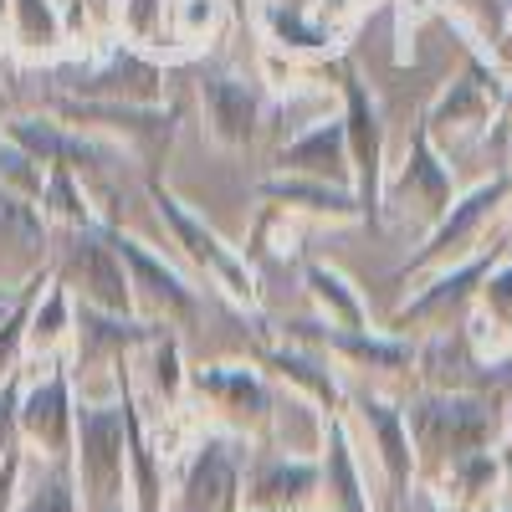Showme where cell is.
I'll return each instance as SVG.
<instances>
[{
  "label": "cell",
  "mask_w": 512,
  "mask_h": 512,
  "mask_svg": "<svg viewBox=\"0 0 512 512\" xmlns=\"http://www.w3.org/2000/svg\"><path fill=\"white\" fill-rule=\"evenodd\" d=\"M405 410V431L415 451V482H436L446 477L456 461L497 451L502 441V400L497 390H420L400 405Z\"/></svg>",
  "instance_id": "obj_1"
},
{
  "label": "cell",
  "mask_w": 512,
  "mask_h": 512,
  "mask_svg": "<svg viewBox=\"0 0 512 512\" xmlns=\"http://www.w3.org/2000/svg\"><path fill=\"white\" fill-rule=\"evenodd\" d=\"M72 482L82 512H128V420L123 390L108 395L77 390V431H72Z\"/></svg>",
  "instance_id": "obj_2"
},
{
  "label": "cell",
  "mask_w": 512,
  "mask_h": 512,
  "mask_svg": "<svg viewBox=\"0 0 512 512\" xmlns=\"http://www.w3.org/2000/svg\"><path fill=\"white\" fill-rule=\"evenodd\" d=\"M144 195H149L159 226L169 231V241L180 246L185 262H190L205 282H216V292L226 297L231 308H241V313H251L256 323H262V282H256V267L246 262V251H236L205 216H195V210L164 185V175L144 180Z\"/></svg>",
  "instance_id": "obj_3"
},
{
  "label": "cell",
  "mask_w": 512,
  "mask_h": 512,
  "mask_svg": "<svg viewBox=\"0 0 512 512\" xmlns=\"http://www.w3.org/2000/svg\"><path fill=\"white\" fill-rule=\"evenodd\" d=\"M47 113L82 128V134H93V139L118 144L144 169V180L164 175L169 149L180 139V118H185V108L169 98L164 103H103V98H67V93H52Z\"/></svg>",
  "instance_id": "obj_4"
},
{
  "label": "cell",
  "mask_w": 512,
  "mask_h": 512,
  "mask_svg": "<svg viewBox=\"0 0 512 512\" xmlns=\"http://www.w3.org/2000/svg\"><path fill=\"white\" fill-rule=\"evenodd\" d=\"M333 93H338V118H344V139L354 159V195L364 205V226H384V175H390V134H384V108L369 93L364 72L349 57H333L328 67Z\"/></svg>",
  "instance_id": "obj_5"
},
{
  "label": "cell",
  "mask_w": 512,
  "mask_h": 512,
  "mask_svg": "<svg viewBox=\"0 0 512 512\" xmlns=\"http://www.w3.org/2000/svg\"><path fill=\"white\" fill-rule=\"evenodd\" d=\"M190 400L200 410H210V431H226L246 446L272 441L277 384L251 359H210V364L190 369Z\"/></svg>",
  "instance_id": "obj_6"
},
{
  "label": "cell",
  "mask_w": 512,
  "mask_h": 512,
  "mask_svg": "<svg viewBox=\"0 0 512 512\" xmlns=\"http://www.w3.org/2000/svg\"><path fill=\"white\" fill-rule=\"evenodd\" d=\"M512 205V169H502V175L472 185V190H456L451 210L420 236V251L410 256V262L395 272V287L425 277V272H441L451 262H461V256H472L487 246V226L502 216V210Z\"/></svg>",
  "instance_id": "obj_7"
},
{
  "label": "cell",
  "mask_w": 512,
  "mask_h": 512,
  "mask_svg": "<svg viewBox=\"0 0 512 512\" xmlns=\"http://www.w3.org/2000/svg\"><path fill=\"white\" fill-rule=\"evenodd\" d=\"M246 441L226 431H195L169 472V512H241Z\"/></svg>",
  "instance_id": "obj_8"
},
{
  "label": "cell",
  "mask_w": 512,
  "mask_h": 512,
  "mask_svg": "<svg viewBox=\"0 0 512 512\" xmlns=\"http://www.w3.org/2000/svg\"><path fill=\"white\" fill-rule=\"evenodd\" d=\"M451 200H456V175L415 118L400 164H390V175H384V221L400 216L410 231L425 236L451 210Z\"/></svg>",
  "instance_id": "obj_9"
},
{
  "label": "cell",
  "mask_w": 512,
  "mask_h": 512,
  "mask_svg": "<svg viewBox=\"0 0 512 512\" xmlns=\"http://www.w3.org/2000/svg\"><path fill=\"white\" fill-rule=\"evenodd\" d=\"M344 425H349L354 446H369L374 472L384 482V497L405 502L410 487H415V451H410V431H405V410L384 390L349 384L344 390Z\"/></svg>",
  "instance_id": "obj_10"
},
{
  "label": "cell",
  "mask_w": 512,
  "mask_h": 512,
  "mask_svg": "<svg viewBox=\"0 0 512 512\" xmlns=\"http://www.w3.org/2000/svg\"><path fill=\"white\" fill-rule=\"evenodd\" d=\"M502 113V77H497V62L487 57H466V67L446 82V88L425 103L420 113V128L431 134V144L446 154L456 144H477L482 134H492V123Z\"/></svg>",
  "instance_id": "obj_11"
},
{
  "label": "cell",
  "mask_w": 512,
  "mask_h": 512,
  "mask_svg": "<svg viewBox=\"0 0 512 512\" xmlns=\"http://www.w3.org/2000/svg\"><path fill=\"white\" fill-rule=\"evenodd\" d=\"M21 405H16V436L26 456L36 461H72V431H77V384L67 359L21 369Z\"/></svg>",
  "instance_id": "obj_12"
},
{
  "label": "cell",
  "mask_w": 512,
  "mask_h": 512,
  "mask_svg": "<svg viewBox=\"0 0 512 512\" xmlns=\"http://www.w3.org/2000/svg\"><path fill=\"white\" fill-rule=\"evenodd\" d=\"M103 236L118 251V262L128 267V287H134V313L139 318H159L169 328H185V323L200 318V287L175 262H164L149 241L128 236L118 221H108Z\"/></svg>",
  "instance_id": "obj_13"
},
{
  "label": "cell",
  "mask_w": 512,
  "mask_h": 512,
  "mask_svg": "<svg viewBox=\"0 0 512 512\" xmlns=\"http://www.w3.org/2000/svg\"><path fill=\"white\" fill-rule=\"evenodd\" d=\"M52 277L72 292V303H88L103 313H134V287H128V267L108 246L103 226L98 231H62L52 236Z\"/></svg>",
  "instance_id": "obj_14"
},
{
  "label": "cell",
  "mask_w": 512,
  "mask_h": 512,
  "mask_svg": "<svg viewBox=\"0 0 512 512\" xmlns=\"http://www.w3.org/2000/svg\"><path fill=\"white\" fill-rule=\"evenodd\" d=\"M175 333L159 318H139V313H103L77 303L72 308V349H67V369L72 384H88V379H108L123 359H134L144 344Z\"/></svg>",
  "instance_id": "obj_15"
},
{
  "label": "cell",
  "mask_w": 512,
  "mask_h": 512,
  "mask_svg": "<svg viewBox=\"0 0 512 512\" xmlns=\"http://www.w3.org/2000/svg\"><path fill=\"white\" fill-rule=\"evenodd\" d=\"M0 134L16 149H26L41 169H77V175H88V180H108V175H118V164L123 169L134 164L118 144L82 134V128H72L52 113H16V118L0 123Z\"/></svg>",
  "instance_id": "obj_16"
},
{
  "label": "cell",
  "mask_w": 512,
  "mask_h": 512,
  "mask_svg": "<svg viewBox=\"0 0 512 512\" xmlns=\"http://www.w3.org/2000/svg\"><path fill=\"white\" fill-rule=\"evenodd\" d=\"M359 0H256V26L282 57H328L344 47Z\"/></svg>",
  "instance_id": "obj_17"
},
{
  "label": "cell",
  "mask_w": 512,
  "mask_h": 512,
  "mask_svg": "<svg viewBox=\"0 0 512 512\" xmlns=\"http://www.w3.org/2000/svg\"><path fill=\"white\" fill-rule=\"evenodd\" d=\"M323 461L303 451L246 446L241 466V512H308L318 507Z\"/></svg>",
  "instance_id": "obj_18"
},
{
  "label": "cell",
  "mask_w": 512,
  "mask_h": 512,
  "mask_svg": "<svg viewBox=\"0 0 512 512\" xmlns=\"http://www.w3.org/2000/svg\"><path fill=\"white\" fill-rule=\"evenodd\" d=\"M200 118H205V139L216 149H251L256 134L267 123V88L246 72H231V67H205L200 82Z\"/></svg>",
  "instance_id": "obj_19"
},
{
  "label": "cell",
  "mask_w": 512,
  "mask_h": 512,
  "mask_svg": "<svg viewBox=\"0 0 512 512\" xmlns=\"http://www.w3.org/2000/svg\"><path fill=\"white\" fill-rule=\"evenodd\" d=\"M57 93L103 98V103H164V62L139 52V47H128V41H118V47H108L103 57L67 72Z\"/></svg>",
  "instance_id": "obj_20"
},
{
  "label": "cell",
  "mask_w": 512,
  "mask_h": 512,
  "mask_svg": "<svg viewBox=\"0 0 512 512\" xmlns=\"http://www.w3.org/2000/svg\"><path fill=\"white\" fill-rule=\"evenodd\" d=\"M256 369H262L272 384H282L287 395H297V400H308L323 420L328 415H338L344 410V374H338V364L328 359V354H318V349H303V344H251V354H246Z\"/></svg>",
  "instance_id": "obj_21"
},
{
  "label": "cell",
  "mask_w": 512,
  "mask_h": 512,
  "mask_svg": "<svg viewBox=\"0 0 512 512\" xmlns=\"http://www.w3.org/2000/svg\"><path fill=\"white\" fill-rule=\"evenodd\" d=\"M502 262V246H482L472 256H461V262L441 267V272H425V282L405 297L390 318V333H410V328H425V323H441L451 308H466L477 297L482 277Z\"/></svg>",
  "instance_id": "obj_22"
},
{
  "label": "cell",
  "mask_w": 512,
  "mask_h": 512,
  "mask_svg": "<svg viewBox=\"0 0 512 512\" xmlns=\"http://www.w3.org/2000/svg\"><path fill=\"white\" fill-rule=\"evenodd\" d=\"M272 175H297V180H323V185H349L354 190V159L344 139V118L318 113L303 128L272 149Z\"/></svg>",
  "instance_id": "obj_23"
},
{
  "label": "cell",
  "mask_w": 512,
  "mask_h": 512,
  "mask_svg": "<svg viewBox=\"0 0 512 512\" xmlns=\"http://www.w3.org/2000/svg\"><path fill=\"white\" fill-rule=\"evenodd\" d=\"M52 262V226L47 216L21 200L16 190L0 185V287H26L36 272Z\"/></svg>",
  "instance_id": "obj_24"
},
{
  "label": "cell",
  "mask_w": 512,
  "mask_h": 512,
  "mask_svg": "<svg viewBox=\"0 0 512 512\" xmlns=\"http://www.w3.org/2000/svg\"><path fill=\"white\" fill-rule=\"evenodd\" d=\"M256 200L277 205L297 221H328V226H364V205L349 185H323V180H297V175H267L256 180Z\"/></svg>",
  "instance_id": "obj_25"
},
{
  "label": "cell",
  "mask_w": 512,
  "mask_h": 512,
  "mask_svg": "<svg viewBox=\"0 0 512 512\" xmlns=\"http://www.w3.org/2000/svg\"><path fill=\"white\" fill-rule=\"evenodd\" d=\"M318 461H323V487H318V507H323V512H374L364 466H359V446L349 441L344 410L328 415Z\"/></svg>",
  "instance_id": "obj_26"
},
{
  "label": "cell",
  "mask_w": 512,
  "mask_h": 512,
  "mask_svg": "<svg viewBox=\"0 0 512 512\" xmlns=\"http://www.w3.org/2000/svg\"><path fill=\"white\" fill-rule=\"evenodd\" d=\"M128 379H134V395L144 410H185L190 405V369H185V349L175 333L144 344L128 359Z\"/></svg>",
  "instance_id": "obj_27"
},
{
  "label": "cell",
  "mask_w": 512,
  "mask_h": 512,
  "mask_svg": "<svg viewBox=\"0 0 512 512\" xmlns=\"http://www.w3.org/2000/svg\"><path fill=\"white\" fill-rule=\"evenodd\" d=\"M72 292L52 277L47 267V282H41L36 303H31V323H26V364L21 369H41V364H57L67 359L72 349Z\"/></svg>",
  "instance_id": "obj_28"
},
{
  "label": "cell",
  "mask_w": 512,
  "mask_h": 512,
  "mask_svg": "<svg viewBox=\"0 0 512 512\" xmlns=\"http://www.w3.org/2000/svg\"><path fill=\"white\" fill-rule=\"evenodd\" d=\"M36 210L47 216L52 231H98V226H108L88 175H77V169H47L41 195H36Z\"/></svg>",
  "instance_id": "obj_29"
},
{
  "label": "cell",
  "mask_w": 512,
  "mask_h": 512,
  "mask_svg": "<svg viewBox=\"0 0 512 512\" xmlns=\"http://www.w3.org/2000/svg\"><path fill=\"white\" fill-rule=\"evenodd\" d=\"M303 292H308L313 313L328 328H374L364 292L354 287L349 272H338L333 262H318V256H313V262H303Z\"/></svg>",
  "instance_id": "obj_30"
},
{
  "label": "cell",
  "mask_w": 512,
  "mask_h": 512,
  "mask_svg": "<svg viewBox=\"0 0 512 512\" xmlns=\"http://www.w3.org/2000/svg\"><path fill=\"white\" fill-rule=\"evenodd\" d=\"M6 41L21 57H52L67 47L57 0H6Z\"/></svg>",
  "instance_id": "obj_31"
},
{
  "label": "cell",
  "mask_w": 512,
  "mask_h": 512,
  "mask_svg": "<svg viewBox=\"0 0 512 512\" xmlns=\"http://www.w3.org/2000/svg\"><path fill=\"white\" fill-rule=\"evenodd\" d=\"M446 21L472 41V52L487 62H502V41H507V16L512 0H441Z\"/></svg>",
  "instance_id": "obj_32"
},
{
  "label": "cell",
  "mask_w": 512,
  "mask_h": 512,
  "mask_svg": "<svg viewBox=\"0 0 512 512\" xmlns=\"http://www.w3.org/2000/svg\"><path fill=\"white\" fill-rule=\"evenodd\" d=\"M16 512H82L77 482L67 461H36L26 466V487L16 497Z\"/></svg>",
  "instance_id": "obj_33"
},
{
  "label": "cell",
  "mask_w": 512,
  "mask_h": 512,
  "mask_svg": "<svg viewBox=\"0 0 512 512\" xmlns=\"http://www.w3.org/2000/svg\"><path fill=\"white\" fill-rule=\"evenodd\" d=\"M118 31L128 47L149 57L175 47V26H169V0H118Z\"/></svg>",
  "instance_id": "obj_34"
},
{
  "label": "cell",
  "mask_w": 512,
  "mask_h": 512,
  "mask_svg": "<svg viewBox=\"0 0 512 512\" xmlns=\"http://www.w3.org/2000/svg\"><path fill=\"white\" fill-rule=\"evenodd\" d=\"M472 303H477L472 333H487L492 328V338H512V256H502V262L482 277Z\"/></svg>",
  "instance_id": "obj_35"
},
{
  "label": "cell",
  "mask_w": 512,
  "mask_h": 512,
  "mask_svg": "<svg viewBox=\"0 0 512 512\" xmlns=\"http://www.w3.org/2000/svg\"><path fill=\"white\" fill-rule=\"evenodd\" d=\"M262 251L282 256V262L297 256V216H287V210H277V205L256 210V226H251V241H246V262L262 256Z\"/></svg>",
  "instance_id": "obj_36"
},
{
  "label": "cell",
  "mask_w": 512,
  "mask_h": 512,
  "mask_svg": "<svg viewBox=\"0 0 512 512\" xmlns=\"http://www.w3.org/2000/svg\"><path fill=\"white\" fill-rule=\"evenodd\" d=\"M41 180H47V169H41L26 149H16L6 134H0V185L6 190H16L21 200H31L36 205V195H41Z\"/></svg>",
  "instance_id": "obj_37"
},
{
  "label": "cell",
  "mask_w": 512,
  "mask_h": 512,
  "mask_svg": "<svg viewBox=\"0 0 512 512\" xmlns=\"http://www.w3.org/2000/svg\"><path fill=\"white\" fill-rule=\"evenodd\" d=\"M26 466H31V456H26L21 441L0 456V512H16V497H21V487H26Z\"/></svg>",
  "instance_id": "obj_38"
},
{
  "label": "cell",
  "mask_w": 512,
  "mask_h": 512,
  "mask_svg": "<svg viewBox=\"0 0 512 512\" xmlns=\"http://www.w3.org/2000/svg\"><path fill=\"white\" fill-rule=\"evenodd\" d=\"M21 379L26 374H11L6 384H0V456H6L21 436H16V405H21Z\"/></svg>",
  "instance_id": "obj_39"
},
{
  "label": "cell",
  "mask_w": 512,
  "mask_h": 512,
  "mask_svg": "<svg viewBox=\"0 0 512 512\" xmlns=\"http://www.w3.org/2000/svg\"><path fill=\"white\" fill-rule=\"evenodd\" d=\"M497 123H502V134H512V72L502 77V113H497Z\"/></svg>",
  "instance_id": "obj_40"
},
{
  "label": "cell",
  "mask_w": 512,
  "mask_h": 512,
  "mask_svg": "<svg viewBox=\"0 0 512 512\" xmlns=\"http://www.w3.org/2000/svg\"><path fill=\"white\" fill-rule=\"evenodd\" d=\"M502 57H512V16H507V41H502Z\"/></svg>",
  "instance_id": "obj_41"
},
{
  "label": "cell",
  "mask_w": 512,
  "mask_h": 512,
  "mask_svg": "<svg viewBox=\"0 0 512 512\" xmlns=\"http://www.w3.org/2000/svg\"><path fill=\"white\" fill-rule=\"evenodd\" d=\"M16 292H21V287H16ZM16 292H11V287H0V308H6V303H11V297H16Z\"/></svg>",
  "instance_id": "obj_42"
},
{
  "label": "cell",
  "mask_w": 512,
  "mask_h": 512,
  "mask_svg": "<svg viewBox=\"0 0 512 512\" xmlns=\"http://www.w3.org/2000/svg\"><path fill=\"white\" fill-rule=\"evenodd\" d=\"M472 512H507V507H497V502H482V507H472Z\"/></svg>",
  "instance_id": "obj_43"
},
{
  "label": "cell",
  "mask_w": 512,
  "mask_h": 512,
  "mask_svg": "<svg viewBox=\"0 0 512 512\" xmlns=\"http://www.w3.org/2000/svg\"><path fill=\"white\" fill-rule=\"evenodd\" d=\"M441 512H461V507H441Z\"/></svg>",
  "instance_id": "obj_44"
}]
</instances>
